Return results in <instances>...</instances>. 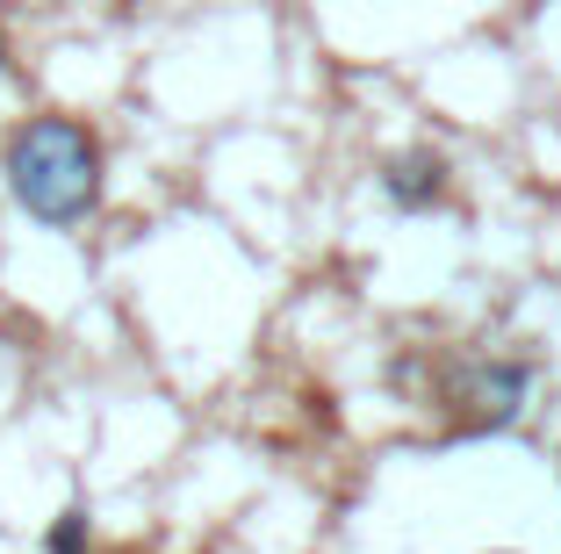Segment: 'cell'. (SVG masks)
I'll list each match as a JSON object with an SVG mask.
<instances>
[{
	"label": "cell",
	"instance_id": "cell-1",
	"mask_svg": "<svg viewBox=\"0 0 561 554\" xmlns=\"http://www.w3.org/2000/svg\"><path fill=\"white\" fill-rule=\"evenodd\" d=\"M8 195L30 224L44 230H80L101 210V137L80 115H30L0 145Z\"/></svg>",
	"mask_w": 561,
	"mask_h": 554
},
{
	"label": "cell",
	"instance_id": "cell-2",
	"mask_svg": "<svg viewBox=\"0 0 561 554\" xmlns=\"http://www.w3.org/2000/svg\"><path fill=\"white\" fill-rule=\"evenodd\" d=\"M381 195L397 202L403 216L439 210V202H446V159H439V151H403V159H389V166H381Z\"/></svg>",
	"mask_w": 561,
	"mask_h": 554
},
{
	"label": "cell",
	"instance_id": "cell-3",
	"mask_svg": "<svg viewBox=\"0 0 561 554\" xmlns=\"http://www.w3.org/2000/svg\"><path fill=\"white\" fill-rule=\"evenodd\" d=\"M476 404H482V432H504V425L518 418V396L533 389V360H490V368H476Z\"/></svg>",
	"mask_w": 561,
	"mask_h": 554
},
{
	"label": "cell",
	"instance_id": "cell-4",
	"mask_svg": "<svg viewBox=\"0 0 561 554\" xmlns=\"http://www.w3.org/2000/svg\"><path fill=\"white\" fill-rule=\"evenodd\" d=\"M44 554H94V519H87L80 505H66L44 533Z\"/></svg>",
	"mask_w": 561,
	"mask_h": 554
},
{
	"label": "cell",
	"instance_id": "cell-5",
	"mask_svg": "<svg viewBox=\"0 0 561 554\" xmlns=\"http://www.w3.org/2000/svg\"><path fill=\"white\" fill-rule=\"evenodd\" d=\"M0 80H8V36H0Z\"/></svg>",
	"mask_w": 561,
	"mask_h": 554
},
{
	"label": "cell",
	"instance_id": "cell-6",
	"mask_svg": "<svg viewBox=\"0 0 561 554\" xmlns=\"http://www.w3.org/2000/svg\"><path fill=\"white\" fill-rule=\"evenodd\" d=\"M504 554H512V547H504Z\"/></svg>",
	"mask_w": 561,
	"mask_h": 554
}]
</instances>
